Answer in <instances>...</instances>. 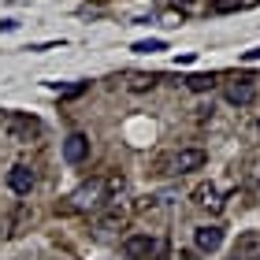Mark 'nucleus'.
I'll use <instances>...</instances> for the list:
<instances>
[{
	"label": "nucleus",
	"instance_id": "obj_1",
	"mask_svg": "<svg viewBox=\"0 0 260 260\" xmlns=\"http://www.w3.org/2000/svg\"><path fill=\"white\" fill-rule=\"evenodd\" d=\"M67 201H71V205H63V212H89V208H97V205L108 201V190H104L101 179H89V182H82Z\"/></svg>",
	"mask_w": 260,
	"mask_h": 260
},
{
	"label": "nucleus",
	"instance_id": "obj_2",
	"mask_svg": "<svg viewBox=\"0 0 260 260\" xmlns=\"http://www.w3.org/2000/svg\"><path fill=\"white\" fill-rule=\"evenodd\" d=\"M123 253L130 260H160L164 256V245L152 238V234H130L123 242Z\"/></svg>",
	"mask_w": 260,
	"mask_h": 260
},
{
	"label": "nucleus",
	"instance_id": "obj_3",
	"mask_svg": "<svg viewBox=\"0 0 260 260\" xmlns=\"http://www.w3.org/2000/svg\"><path fill=\"white\" fill-rule=\"evenodd\" d=\"M256 78H234V82H227V89H223V97H227L231 104H253V97H256V86H253Z\"/></svg>",
	"mask_w": 260,
	"mask_h": 260
},
{
	"label": "nucleus",
	"instance_id": "obj_4",
	"mask_svg": "<svg viewBox=\"0 0 260 260\" xmlns=\"http://www.w3.org/2000/svg\"><path fill=\"white\" fill-rule=\"evenodd\" d=\"M234 260H260V231H245V234H238Z\"/></svg>",
	"mask_w": 260,
	"mask_h": 260
},
{
	"label": "nucleus",
	"instance_id": "obj_5",
	"mask_svg": "<svg viewBox=\"0 0 260 260\" xmlns=\"http://www.w3.org/2000/svg\"><path fill=\"white\" fill-rule=\"evenodd\" d=\"M193 245L201 253H216L223 245V227H197L193 231Z\"/></svg>",
	"mask_w": 260,
	"mask_h": 260
},
{
	"label": "nucleus",
	"instance_id": "obj_6",
	"mask_svg": "<svg viewBox=\"0 0 260 260\" xmlns=\"http://www.w3.org/2000/svg\"><path fill=\"white\" fill-rule=\"evenodd\" d=\"M86 156H89V138L86 134H71L63 141V160L67 164H82Z\"/></svg>",
	"mask_w": 260,
	"mask_h": 260
},
{
	"label": "nucleus",
	"instance_id": "obj_7",
	"mask_svg": "<svg viewBox=\"0 0 260 260\" xmlns=\"http://www.w3.org/2000/svg\"><path fill=\"white\" fill-rule=\"evenodd\" d=\"M8 186H11V193H30L34 190V171L26 164H15V168L8 171Z\"/></svg>",
	"mask_w": 260,
	"mask_h": 260
},
{
	"label": "nucleus",
	"instance_id": "obj_8",
	"mask_svg": "<svg viewBox=\"0 0 260 260\" xmlns=\"http://www.w3.org/2000/svg\"><path fill=\"white\" fill-rule=\"evenodd\" d=\"M193 205L197 208H208V212H219L223 208V197H219V190L212 182H205V186H197V190H193Z\"/></svg>",
	"mask_w": 260,
	"mask_h": 260
},
{
	"label": "nucleus",
	"instance_id": "obj_9",
	"mask_svg": "<svg viewBox=\"0 0 260 260\" xmlns=\"http://www.w3.org/2000/svg\"><path fill=\"white\" fill-rule=\"evenodd\" d=\"M179 175H186V171H197V168H205V152L201 149H182L179 156H175V164H171Z\"/></svg>",
	"mask_w": 260,
	"mask_h": 260
},
{
	"label": "nucleus",
	"instance_id": "obj_10",
	"mask_svg": "<svg viewBox=\"0 0 260 260\" xmlns=\"http://www.w3.org/2000/svg\"><path fill=\"white\" fill-rule=\"evenodd\" d=\"M123 223H126V212H123L119 205H112L108 212H104V219H101V227H104V231H119V227H123Z\"/></svg>",
	"mask_w": 260,
	"mask_h": 260
},
{
	"label": "nucleus",
	"instance_id": "obj_11",
	"mask_svg": "<svg viewBox=\"0 0 260 260\" xmlns=\"http://www.w3.org/2000/svg\"><path fill=\"white\" fill-rule=\"evenodd\" d=\"M38 130H41V123L38 119H15V123H11V134H15V138H22V134H38Z\"/></svg>",
	"mask_w": 260,
	"mask_h": 260
},
{
	"label": "nucleus",
	"instance_id": "obj_12",
	"mask_svg": "<svg viewBox=\"0 0 260 260\" xmlns=\"http://www.w3.org/2000/svg\"><path fill=\"white\" fill-rule=\"evenodd\" d=\"M186 86H190L193 93H205L216 86V75H193V78H186Z\"/></svg>",
	"mask_w": 260,
	"mask_h": 260
},
{
	"label": "nucleus",
	"instance_id": "obj_13",
	"mask_svg": "<svg viewBox=\"0 0 260 260\" xmlns=\"http://www.w3.org/2000/svg\"><path fill=\"white\" fill-rule=\"evenodd\" d=\"M208 8L216 11V15H223V11H238V8H242V0H212Z\"/></svg>",
	"mask_w": 260,
	"mask_h": 260
},
{
	"label": "nucleus",
	"instance_id": "obj_14",
	"mask_svg": "<svg viewBox=\"0 0 260 260\" xmlns=\"http://www.w3.org/2000/svg\"><path fill=\"white\" fill-rule=\"evenodd\" d=\"M152 86H156V78H152V75H138V78H130V89H134V93L152 89Z\"/></svg>",
	"mask_w": 260,
	"mask_h": 260
},
{
	"label": "nucleus",
	"instance_id": "obj_15",
	"mask_svg": "<svg viewBox=\"0 0 260 260\" xmlns=\"http://www.w3.org/2000/svg\"><path fill=\"white\" fill-rule=\"evenodd\" d=\"M134 52H164V41H138Z\"/></svg>",
	"mask_w": 260,
	"mask_h": 260
},
{
	"label": "nucleus",
	"instance_id": "obj_16",
	"mask_svg": "<svg viewBox=\"0 0 260 260\" xmlns=\"http://www.w3.org/2000/svg\"><path fill=\"white\" fill-rule=\"evenodd\" d=\"M245 60H260V49H253V52H245Z\"/></svg>",
	"mask_w": 260,
	"mask_h": 260
}]
</instances>
